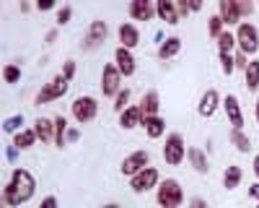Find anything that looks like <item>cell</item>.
<instances>
[{
	"instance_id": "cell-2",
	"label": "cell",
	"mask_w": 259,
	"mask_h": 208,
	"mask_svg": "<svg viewBox=\"0 0 259 208\" xmlns=\"http://www.w3.org/2000/svg\"><path fill=\"white\" fill-rule=\"evenodd\" d=\"M156 200H158V208H179L182 200H184V187L179 180H161L158 190H156Z\"/></svg>"
},
{
	"instance_id": "cell-14",
	"label": "cell",
	"mask_w": 259,
	"mask_h": 208,
	"mask_svg": "<svg viewBox=\"0 0 259 208\" xmlns=\"http://www.w3.org/2000/svg\"><path fill=\"white\" fill-rule=\"evenodd\" d=\"M138 45H140V31H138V26L133 24V21H127V24L119 26V47L133 52Z\"/></svg>"
},
{
	"instance_id": "cell-33",
	"label": "cell",
	"mask_w": 259,
	"mask_h": 208,
	"mask_svg": "<svg viewBox=\"0 0 259 208\" xmlns=\"http://www.w3.org/2000/svg\"><path fill=\"white\" fill-rule=\"evenodd\" d=\"M127 107H130V89H122V91L117 94V99H114V112L122 115Z\"/></svg>"
},
{
	"instance_id": "cell-13",
	"label": "cell",
	"mask_w": 259,
	"mask_h": 208,
	"mask_svg": "<svg viewBox=\"0 0 259 208\" xmlns=\"http://www.w3.org/2000/svg\"><path fill=\"white\" fill-rule=\"evenodd\" d=\"M223 107H226V115H228V120L233 125V130H244V112H241L239 99H236L233 94H228L223 99Z\"/></svg>"
},
{
	"instance_id": "cell-31",
	"label": "cell",
	"mask_w": 259,
	"mask_h": 208,
	"mask_svg": "<svg viewBox=\"0 0 259 208\" xmlns=\"http://www.w3.org/2000/svg\"><path fill=\"white\" fill-rule=\"evenodd\" d=\"M3 81H6V83H11V86L21 81V68L16 65V62H8V65L3 68Z\"/></svg>"
},
{
	"instance_id": "cell-4",
	"label": "cell",
	"mask_w": 259,
	"mask_h": 208,
	"mask_svg": "<svg viewBox=\"0 0 259 208\" xmlns=\"http://www.w3.org/2000/svg\"><path fill=\"white\" fill-rule=\"evenodd\" d=\"M236 47L244 55H254L259 50V31L254 24H249V21L239 24V29H236Z\"/></svg>"
},
{
	"instance_id": "cell-21",
	"label": "cell",
	"mask_w": 259,
	"mask_h": 208,
	"mask_svg": "<svg viewBox=\"0 0 259 208\" xmlns=\"http://www.w3.org/2000/svg\"><path fill=\"white\" fill-rule=\"evenodd\" d=\"M143 128H145V135H148V138H161V135L166 133V120H163L161 115H156V117H145Z\"/></svg>"
},
{
	"instance_id": "cell-34",
	"label": "cell",
	"mask_w": 259,
	"mask_h": 208,
	"mask_svg": "<svg viewBox=\"0 0 259 208\" xmlns=\"http://www.w3.org/2000/svg\"><path fill=\"white\" fill-rule=\"evenodd\" d=\"M70 16H73V6H62V8H57V26H65L70 21Z\"/></svg>"
},
{
	"instance_id": "cell-10",
	"label": "cell",
	"mask_w": 259,
	"mask_h": 208,
	"mask_svg": "<svg viewBox=\"0 0 259 208\" xmlns=\"http://www.w3.org/2000/svg\"><path fill=\"white\" fill-rule=\"evenodd\" d=\"M106 37H109V26H106V21H91L89 31H85V42H83V47H85V50H94V47L104 45Z\"/></svg>"
},
{
	"instance_id": "cell-43",
	"label": "cell",
	"mask_w": 259,
	"mask_h": 208,
	"mask_svg": "<svg viewBox=\"0 0 259 208\" xmlns=\"http://www.w3.org/2000/svg\"><path fill=\"white\" fill-rule=\"evenodd\" d=\"M189 208H207V200H202V198H192V200H189Z\"/></svg>"
},
{
	"instance_id": "cell-7",
	"label": "cell",
	"mask_w": 259,
	"mask_h": 208,
	"mask_svg": "<svg viewBox=\"0 0 259 208\" xmlns=\"http://www.w3.org/2000/svg\"><path fill=\"white\" fill-rule=\"evenodd\" d=\"M70 115L78 120V122H91L96 115H99V101L94 96H78L73 99L70 104Z\"/></svg>"
},
{
	"instance_id": "cell-39",
	"label": "cell",
	"mask_w": 259,
	"mask_h": 208,
	"mask_svg": "<svg viewBox=\"0 0 259 208\" xmlns=\"http://www.w3.org/2000/svg\"><path fill=\"white\" fill-rule=\"evenodd\" d=\"M236 3H239V11H241V18H244V16H249V13L254 11V6L249 3V0H244V3H241V0H236Z\"/></svg>"
},
{
	"instance_id": "cell-37",
	"label": "cell",
	"mask_w": 259,
	"mask_h": 208,
	"mask_svg": "<svg viewBox=\"0 0 259 208\" xmlns=\"http://www.w3.org/2000/svg\"><path fill=\"white\" fill-rule=\"evenodd\" d=\"M221 65H223V73L231 76V73L236 71V65H233V55H221Z\"/></svg>"
},
{
	"instance_id": "cell-8",
	"label": "cell",
	"mask_w": 259,
	"mask_h": 208,
	"mask_svg": "<svg viewBox=\"0 0 259 208\" xmlns=\"http://www.w3.org/2000/svg\"><path fill=\"white\" fill-rule=\"evenodd\" d=\"M148 161H150V154H148L145 149H138V151L127 154V156L122 159V164H119V172H122L124 177H135L138 172H143L145 166H148Z\"/></svg>"
},
{
	"instance_id": "cell-26",
	"label": "cell",
	"mask_w": 259,
	"mask_h": 208,
	"mask_svg": "<svg viewBox=\"0 0 259 208\" xmlns=\"http://www.w3.org/2000/svg\"><path fill=\"white\" fill-rule=\"evenodd\" d=\"M241 177H244L241 166H236V164L226 166V175H223V187H226V190H233V187H239Z\"/></svg>"
},
{
	"instance_id": "cell-17",
	"label": "cell",
	"mask_w": 259,
	"mask_h": 208,
	"mask_svg": "<svg viewBox=\"0 0 259 208\" xmlns=\"http://www.w3.org/2000/svg\"><path fill=\"white\" fill-rule=\"evenodd\" d=\"M218 107H221V94L215 91V89H210V91H205V94H202L197 112H200L202 117H212L215 112H218Z\"/></svg>"
},
{
	"instance_id": "cell-46",
	"label": "cell",
	"mask_w": 259,
	"mask_h": 208,
	"mask_svg": "<svg viewBox=\"0 0 259 208\" xmlns=\"http://www.w3.org/2000/svg\"><path fill=\"white\" fill-rule=\"evenodd\" d=\"M251 166H254V175H256V182H259V154L254 156V164Z\"/></svg>"
},
{
	"instance_id": "cell-24",
	"label": "cell",
	"mask_w": 259,
	"mask_h": 208,
	"mask_svg": "<svg viewBox=\"0 0 259 208\" xmlns=\"http://www.w3.org/2000/svg\"><path fill=\"white\" fill-rule=\"evenodd\" d=\"M36 133H34V128L31 130H18L16 135H13V146L18 151H24V149H31V146H36Z\"/></svg>"
},
{
	"instance_id": "cell-19",
	"label": "cell",
	"mask_w": 259,
	"mask_h": 208,
	"mask_svg": "<svg viewBox=\"0 0 259 208\" xmlns=\"http://www.w3.org/2000/svg\"><path fill=\"white\" fill-rule=\"evenodd\" d=\"M34 133L41 143H55V120L50 117H39L34 122Z\"/></svg>"
},
{
	"instance_id": "cell-50",
	"label": "cell",
	"mask_w": 259,
	"mask_h": 208,
	"mask_svg": "<svg viewBox=\"0 0 259 208\" xmlns=\"http://www.w3.org/2000/svg\"><path fill=\"white\" fill-rule=\"evenodd\" d=\"M256 208H259V205H256Z\"/></svg>"
},
{
	"instance_id": "cell-6",
	"label": "cell",
	"mask_w": 259,
	"mask_h": 208,
	"mask_svg": "<svg viewBox=\"0 0 259 208\" xmlns=\"http://www.w3.org/2000/svg\"><path fill=\"white\" fill-rule=\"evenodd\" d=\"M122 73H119V68L114 65V62H106L104 65V71H101V91H104V96H114L117 99V94L122 91Z\"/></svg>"
},
{
	"instance_id": "cell-48",
	"label": "cell",
	"mask_w": 259,
	"mask_h": 208,
	"mask_svg": "<svg viewBox=\"0 0 259 208\" xmlns=\"http://www.w3.org/2000/svg\"><path fill=\"white\" fill-rule=\"evenodd\" d=\"M254 117H256V125H259V96H256V104H254Z\"/></svg>"
},
{
	"instance_id": "cell-3",
	"label": "cell",
	"mask_w": 259,
	"mask_h": 208,
	"mask_svg": "<svg viewBox=\"0 0 259 208\" xmlns=\"http://www.w3.org/2000/svg\"><path fill=\"white\" fill-rule=\"evenodd\" d=\"M68 89H70V81L60 73V76H55L50 83H45V86H41V91L36 94L34 104H50V101H57V99H62L65 94H68Z\"/></svg>"
},
{
	"instance_id": "cell-38",
	"label": "cell",
	"mask_w": 259,
	"mask_h": 208,
	"mask_svg": "<svg viewBox=\"0 0 259 208\" xmlns=\"http://www.w3.org/2000/svg\"><path fill=\"white\" fill-rule=\"evenodd\" d=\"M6 159L11 161V164H16V159H18V149L11 143V146H6Z\"/></svg>"
},
{
	"instance_id": "cell-40",
	"label": "cell",
	"mask_w": 259,
	"mask_h": 208,
	"mask_svg": "<svg viewBox=\"0 0 259 208\" xmlns=\"http://www.w3.org/2000/svg\"><path fill=\"white\" fill-rule=\"evenodd\" d=\"M39 208H57V198H55V195H47V198H41Z\"/></svg>"
},
{
	"instance_id": "cell-42",
	"label": "cell",
	"mask_w": 259,
	"mask_h": 208,
	"mask_svg": "<svg viewBox=\"0 0 259 208\" xmlns=\"http://www.w3.org/2000/svg\"><path fill=\"white\" fill-rule=\"evenodd\" d=\"M78 141H80V130H78V128L68 130V143H78Z\"/></svg>"
},
{
	"instance_id": "cell-16",
	"label": "cell",
	"mask_w": 259,
	"mask_h": 208,
	"mask_svg": "<svg viewBox=\"0 0 259 208\" xmlns=\"http://www.w3.org/2000/svg\"><path fill=\"white\" fill-rule=\"evenodd\" d=\"M130 16H133V21H150L156 13V6L150 3V0H133L130 3Z\"/></svg>"
},
{
	"instance_id": "cell-11",
	"label": "cell",
	"mask_w": 259,
	"mask_h": 208,
	"mask_svg": "<svg viewBox=\"0 0 259 208\" xmlns=\"http://www.w3.org/2000/svg\"><path fill=\"white\" fill-rule=\"evenodd\" d=\"M218 16L223 18V24H228V26L244 24L241 11H239V3H236V0H221V3H218Z\"/></svg>"
},
{
	"instance_id": "cell-49",
	"label": "cell",
	"mask_w": 259,
	"mask_h": 208,
	"mask_svg": "<svg viewBox=\"0 0 259 208\" xmlns=\"http://www.w3.org/2000/svg\"><path fill=\"white\" fill-rule=\"evenodd\" d=\"M101 208H122L119 203H106V205H101Z\"/></svg>"
},
{
	"instance_id": "cell-47",
	"label": "cell",
	"mask_w": 259,
	"mask_h": 208,
	"mask_svg": "<svg viewBox=\"0 0 259 208\" xmlns=\"http://www.w3.org/2000/svg\"><path fill=\"white\" fill-rule=\"evenodd\" d=\"M55 37H57V31H55V29H52V31H50V34H47V45H52V42H55Z\"/></svg>"
},
{
	"instance_id": "cell-25",
	"label": "cell",
	"mask_w": 259,
	"mask_h": 208,
	"mask_svg": "<svg viewBox=\"0 0 259 208\" xmlns=\"http://www.w3.org/2000/svg\"><path fill=\"white\" fill-rule=\"evenodd\" d=\"M52 120H55V146L62 149V146H68V120L62 115H57Z\"/></svg>"
},
{
	"instance_id": "cell-32",
	"label": "cell",
	"mask_w": 259,
	"mask_h": 208,
	"mask_svg": "<svg viewBox=\"0 0 259 208\" xmlns=\"http://www.w3.org/2000/svg\"><path fill=\"white\" fill-rule=\"evenodd\" d=\"M24 125V115H13V117H6L3 120V133H18V128Z\"/></svg>"
},
{
	"instance_id": "cell-20",
	"label": "cell",
	"mask_w": 259,
	"mask_h": 208,
	"mask_svg": "<svg viewBox=\"0 0 259 208\" xmlns=\"http://www.w3.org/2000/svg\"><path fill=\"white\" fill-rule=\"evenodd\" d=\"M140 110H143L145 117H156L161 112V96H158V91H148L140 99Z\"/></svg>"
},
{
	"instance_id": "cell-36",
	"label": "cell",
	"mask_w": 259,
	"mask_h": 208,
	"mask_svg": "<svg viewBox=\"0 0 259 208\" xmlns=\"http://www.w3.org/2000/svg\"><path fill=\"white\" fill-rule=\"evenodd\" d=\"M75 68H78V65H75V60H65V65H62V76L68 78V81H73V78H75Z\"/></svg>"
},
{
	"instance_id": "cell-35",
	"label": "cell",
	"mask_w": 259,
	"mask_h": 208,
	"mask_svg": "<svg viewBox=\"0 0 259 208\" xmlns=\"http://www.w3.org/2000/svg\"><path fill=\"white\" fill-rule=\"evenodd\" d=\"M249 62H251V60H246L244 52H236V55H233V65H236V71H244V73H246Z\"/></svg>"
},
{
	"instance_id": "cell-45",
	"label": "cell",
	"mask_w": 259,
	"mask_h": 208,
	"mask_svg": "<svg viewBox=\"0 0 259 208\" xmlns=\"http://www.w3.org/2000/svg\"><path fill=\"white\" fill-rule=\"evenodd\" d=\"M249 195L259 200V182H254V185H249Z\"/></svg>"
},
{
	"instance_id": "cell-41",
	"label": "cell",
	"mask_w": 259,
	"mask_h": 208,
	"mask_svg": "<svg viewBox=\"0 0 259 208\" xmlns=\"http://www.w3.org/2000/svg\"><path fill=\"white\" fill-rule=\"evenodd\" d=\"M177 11H179V16L184 18V16L189 13V3H187V0H179V3H177Z\"/></svg>"
},
{
	"instance_id": "cell-30",
	"label": "cell",
	"mask_w": 259,
	"mask_h": 208,
	"mask_svg": "<svg viewBox=\"0 0 259 208\" xmlns=\"http://www.w3.org/2000/svg\"><path fill=\"white\" fill-rule=\"evenodd\" d=\"M207 34H210L212 39H218V37L223 34V18H221L218 13L207 18Z\"/></svg>"
},
{
	"instance_id": "cell-12",
	"label": "cell",
	"mask_w": 259,
	"mask_h": 208,
	"mask_svg": "<svg viewBox=\"0 0 259 208\" xmlns=\"http://www.w3.org/2000/svg\"><path fill=\"white\" fill-rule=\"evenodd\" d=\"M114 65L119 68V73L127 78V76H135V71H138V62H135V55L130 52V50H124V47H117L114 50Z\"/></svg>"
},
{
	"instance_id": "cell-27",
	"label": "cell",
	"mask_w": 259,
	"mask_h": 208,
	"mask_svg": "<svg viewBox=\"0 0 259 208\" xmlns=\"http://www.w3.org/2000/svg\"><path fill=\"white\" fill-rule=\"evenodd\" d=\"M244 78H246V89H249V91H256V89H259V60H251V62H249Z\"/></svg>"
},
{
	"instance_id": "cell-5",
	"label": "cell",
	"mask_w": 259,
	"mask_h": 208,
	"mask_svg": "<svg viewBox=\"0 0 259 208\" xmlns=\"http://www.w3.org/2000/svg\"><path fill=\"white\" fill-rule=\"evenodd\" d=\"M187 156V149H184V135L182 133H168L166 135V143H163V161L168 166H179Z\"/></svg>"
},
{
	"instance_id": "cell-28",
	"label": "cell",
	"mask_w": 259,
	"mask_h": 208,
	"mask_svg": "<svg viewBox=\"0 0 259 208\" xmlns=\"http://www.w3.org/2000/svg\"><path fill=\"white\" fill-rule=\"evenodd\" d=\"M231 143L236 146V151H241V154L251 151V141L244 130H231Z\"/></svg>"
},
{
	"instance_id": "cell-44",
	"label": "cell",
	"mask_w": 259,
	"mask_h": 208,
	"mask_svg": "<svg viewBox=\"0 0 259 208\" xmlns=\"http://www.w3.org/2000/svg\"><path fill=\"white\" fill-rule=\"evenodd\" d=\"M36 8H39V11H52L55 3H50V0H41V3H36Z\"/></svg>"
},
{
	"instance_id": "cell-15",
	"label": "cell",
	"mask_w": 259,
	"mask_h": 208,
	"mask_svg": "<svg viewBox=\"0 0 259 208\" xmlns=\"http://www.w3.org/2000/svg\"><path fill=\"white\" fill-rule=\"evenodd\" d=\"M143 122H145V115L140 110V104H130V107L119 115V125L124 130H133V128H138V125H143Z\"/></svg>"
},
{
	"instance_id": "cell-18",
	"label": "cell",
	"mask_w": 259,
	"mask_h": 208,
	"mask_svg": "<svg viewBox=\"0 0 259 208\" xmlns=\"http://www.w3.org/2000/svg\"><path fill=\"white\" fill-rule=\"evenodd\" d=\"M156 13L161 16V21H166V24H171V26H177L182 21V16L177 11V3H171V0H158V3H156Z\"/></svg>"
},
{
	"instance_id": "cell-23",
	"label": "cell",
	"mask_w": 259,
	"mask_h": 208,
	"mask_svg": "<svg viewBox=\"0 0 259 208\" xmlns=\"http://www.w3.org/2000/svg\"><path fill=\"white\" fill-rule=\"evenodd\" d=\"M187 159H189V164H192V169L194 172H207L210 169V164H207V156L202 154V149H189L187 151Z\"/></svg>"
},
{
	"instance_id": "cell-9",
	"label": "cell",
	"mask_w": 259,
	"mask_h": 208,
	"mask_svg": "<svg viewBox=\"0 0 259 208\" xmlns=\"http://www.w3.org/2000/svg\"><path fill=\"white\" fill-rule=\"evenodd\" d=\"M130 187H133L135 193H148V190H153V187H158V169L156 166H145L143 172L130 177Z\"/></svg>"
},
{
	"instance_id": "cell-22",
	"label": "cell",
	"mask_w": 259,
	"mask_h": 208,
	"mask_svg": "<svg viewBox=\"0 0 259 208\" xmlns=\"http://www.w3.org/2000/svg\"><path fill=\"white\" fill-rule=\"evenodd\" d=\"M179 52H182V39H179V37L163 39V45L158 47V57H161V60H171V57L179 55Z\"/></svg>"
},
{
	"instance_id": "cell-29",
	"label": "cell",
	"mask_w": 259,
	"mask_h": 208,
	"mask_svg": "<svg viewBox=\"0 0 259 208\" xmlns=\"http://www.w3.org/2000/svg\"><path fill=\"white\" fill-rule=\"evenodd\" d=\"M233 47H236V34L223 31V34L218 37V52H221V55H231Z\"/></svg>"
},
{
	"instance_id": "cell-1",
	"label": "cell",
	"mask_w": 259,
	"mask_h": 208,
	"mask_svg": "<svg viewBox=\"0 0 259 208\" xmlns=\"http://www.w3.org/2000/svg\"><path fill=\"white\" fill-rule=\"evenodd\" d=\"M36 190V180L29 169H24V166H13L11 172V180L6 182L3 187V203L8 208H18L24 205Z\"/></svg>"
}]
</instances>
